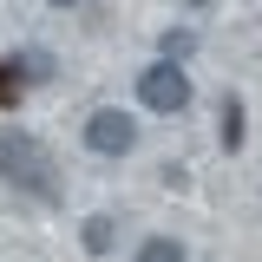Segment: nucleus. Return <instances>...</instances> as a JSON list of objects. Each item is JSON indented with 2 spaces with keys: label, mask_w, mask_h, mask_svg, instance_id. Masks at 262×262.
I'll return each mask as SVG.
<instances>
[{
  "label": "nucleus",
  "mask_w": 262,
  "mask_h": 262,
  "mask_svg": "<svg viewBox=\"0 0 262 262\" xmlns=\"http://www.w3.org/2000/svg\"><path fill=\"white\" fill-rule=\"evenodd\" d=\"M0 177L20 184V190H33V196H46V203L59 196V158L33 131H0Z\"/></svg>",
  "instance_id": "nucleus-1"
},
{
  "label": "nucleus",
  "mask_w": 262,
  "mask_h": 262,
  "mask_svg": "<svg viewBox=\"0 0 262 262\" xmlns=\"http://www.w3.org/2000/svg\"><path fill=\"white\" fill-rule=\"evenodd\" d=\"M46 7H79V0H46Z\"/></svg>",
  "instance_id": "nucleus-8"
},
{
  "label": "nucleus",
  "mask_w": 262,
  "mask_h": 262,
  "mask_svg": "<svg viewBox=\"0 0 262 262\" xmlns=\"http://www.w3.org/2000/svg\"><path fill=\"white\" fill-rule=\"evenodd\" d=\"M190 46H196V39H190V33H184V27H177V33H164V59H170V66L184 59V53H190Z\"/></svg>",
  "instance_id": "nucleus-7"
},
{
  "label": "nucleus",
  "mask_w": 262,
  "mask_h": 262,
  "mask_svg": "<svg viewBox=\"0 0 262 262\" xmlns=\"http://www.w3.org/2000/svg\"><path fill=\"white\" fill-rule=\"evenodd\" d=\"M190 7H210V0H190Z\"/></svg>",
  "instance_id": "nucleus-9"
},
{
  "label": "nucleus",
  "mask_w": 262,
  "mask_h": 262,
  "mask_svg": "<svg viewBox=\"0 0 262 262\" xmlns=\"http://www.w3.org/2000/svg\"><path fill=\"white\" fill-rule=\"evenodd\" d=\"M131 262H184V243H177V236H144Z\"/></svg>",
  "instance_id": "nucleus-4"
},
{
  "label": "nucleus",
  "mask_w": 262,
  "mask_h": 262,
  "mask_svg": "<svg viewBox=\"0 0 262 262\" xmlns=\"http://www.w3.org/2000/svg\"><path fill=\"white\" fill-rule=\"evenodd\" d=\"M190 98H196V85L184 79V66L158 59V66L138 72V105H144V112H164V118H170V112H184Z\"/></svg>",
  "instance_id": "nucleus-2"
},
{
  "label": "nucleus",
  "mask_w": 262,
  "mask_h": 262,
  "mask_svg": "<svg viewBox=\"0 0 262 262\" xmlns=\"http://www.w3.org/2000/svg\"><path fill=\"white\" fill-rule=\"evenodd\" d=\"M236 144H243V98L229 92L223 98V151H236Z\"/></svg>",
  "instance_id": "nucleus-5"
},
{
  "label": "nucleus",
  "mask_w": 262,
  "mask_h": 262,
  "mask_svg": "<svg viewBox=\"0 0 262 262\" xmlns=\"http://www.w3.org/2000/svg\"><path fill=\"white\" fill-rule=\"evenodd\" d=\"M85 249H92V256L112 249V216H85Z\"/></svg>",
  "instance_id": "nucleus-6"
},
{
  "label": "nucleus",
  "mask_w": 262,
  "mask_h": 262,
  "mask_svg": "<svg viewBox=\"0 0 262 262\" xmlns=\"http://www.w3.org/2000/svg\"><path fill=\"white\" fill-rule=\"evenodd\" d=\"M131 144H138L131 112H118V105H98L92 118H85V151H98V158H131Z\"/></svg>",
  "instance_id": "nucleus-3"
}]
</instances>
